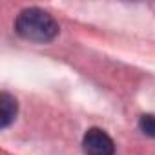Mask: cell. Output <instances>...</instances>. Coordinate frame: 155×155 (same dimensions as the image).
<instances>
[{
  "instance_id": "obj_1",
  "label": "cell",
  "mask_w": 155,
  "mask_h": 155,
  "mask_svg": "<svg viewBox=\"0 0 155 155\" xmlns=\"http://www.w3.org/2000/svg\"><path fill=\"white\" fill-rule=\"evenodd\" d=\"M15 29L22 38H26L29 42H37V44L51 42L60 31L58 22L48 11L40 9V8H26V9H22L17 15Z\"/></svg>"
},
{
  "instance_id": "obj_2",
  "label": "cell",
  "mask_w": 155,
  "mask_h": 155,
  "mask_svg": "<svg viewBox=\"0 0 155 155\" xmlns=\"http://www.w3.org/2000/svg\"><path fill=\"white\" fill-rule=\"evenodd\" d=\"M82 148L86 155H113L115 153L113 139L101 128H90L84 133Z\"/></svg>"
},
{
  "instance_id": "obj_4",
  "label": "cell",
  "mask_w": 155,
  "mask_h": 155,
  "mask_svg": "<svg viewBox=\"0 0 155 155\" xmlns=\"http://www.w3.org/2000/svg\"><path fill=\"white\" fill-rule=\"evenodd\" d=\"M139 128L144 135L155 139V115L153 113H146L139 119Z\"/></svg>"
},
{
  "instance_id": "obj_3",
  "label": "cell",
  "mask_w": 155,
  "mask_h": 155,
  "mask_svg": "<svg viewBox=\"0 0 155 155\" xmlns=\"http://www.w3.org/2000/svg\"><path fill=\"white\" fill-rule=\"evenodd\" d=\"M17 111H18L17 99L8 91H2L0 93V130H6L11 126V122L17 117Z\"/></svg>"
}]
</instances>
